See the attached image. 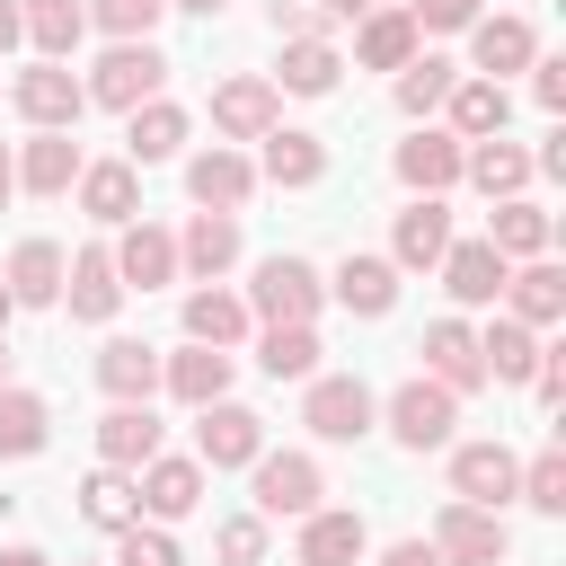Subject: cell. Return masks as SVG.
<instances>
[{
	"label": "cell",
	"mask_w": 566,
	"mask_h": 566,
	"mask_svg": "<svg viewBox=\"0 0 566 566\" xmlns=\"http://www.w3.org/2000/svg\"><path fill=\"white\" fill-rule=\"evenodd\" d=\"M451 424H460V398H451L442 380L416 371L407 389H389V433H398V451H442Z\"/></svg>",
	"instance_id": "obj_6"
},
{
	"label": "cell",
	"mask_w": 566,
	"mask_h": 566,
	"mask_svg": "<svg viewBox=\"0 0 566 566\" xmlns=\"http://www.w3.org/2000/svg\"><path fill=\"white\" fill-rule=\"evenodd\" d=\"M416 44H424V35H416L407 9H363V18H354V62H363V71H407Z\"/></svg>",
	"instance_id": "obj_22"
},
{
	"label": "cell",
	"mask_w": 566,
	"mask_h": 566,
	"mask_svg": "<svg viewBox=\"0 0 566 566\" xmlns=\"http://www.w3.org/2000/svg\"><path fill=\"white\" fill-rule=\"evenodd\" d=\"M478 354H486V380H513V389H522V380L539 371V354H548V345H539V327H522V318L504 310V318L478 336Z\"/></svg>",
	"instance_id": "obj_36"
},
{
	"label": "cell",
	"mask_w": 566,
	"mask_h": 566,
	"mask_svg": "<svg viewBox=\"0 0 566 566\" xmlns=\"http://www.w3.org/2000/svg\"><path fill=\"white\" fill-rule=\"evenodd\" d=\"M159 451V416H150V398H115L106 416H97V460L106 469H142Z\"/></svg>",
	"instance_id": "obj_21"
},
{
	"label": "cell",
	"mask_w": 566,
	"mask_h": 566,
	"mask_svg": "<svg viewBox=\"0 0 566 566\" xmlns=\"http://www.w3.org/2000/svg\"><path fill=\"white\" fill-rule=\"evenodd\" d=\"M168 9H195V18H221L230 0H168Z\"/></svg>",
	"instance_id": "obj_56"
},
{
	"label": "cell",
	"mask_w": 566,
	"mask_h": 566,
	"mask_svg": "<svg viewBox=\"0 0 566 566\" xmlns=\"http://www.w3.org/2000/svg\"><path fill=\"white\" fill-rule=\"evenodd\" d=\"M9 195H18V150L0 142V203H9Z\"/></svg>",
	"instance_id": "obj_53"
},
{
	"label": "cell",
	"mask_w": 566,
	"mask_h": 566,
	"mask_svg": "<svg viewBox=\"0 0 566 566\" xmlns=\"http://www.w3.org/2000/svg\"><path fill=\"white\" fill-rule=\"evenodd\" d=\"M0 389H9V354H0Z\"/></svg>",
	"instance_id": "obj_58"
},
{
	"label": "cell",
	"mask_w": 566,
	"mask_h": 566,
	"mask_svg": "<svg viewBox=\"0 0 566 566\" xmlns=\"http://www.w3.org/2000/svg\"><path fill=\"white\" fill-rule=\"evenodd\" d=\"M248 478H256V513H265V522H301V513L327 504V478H318L310 451H256Z\"/></svg>",
	"instance_id": "obj_3"
},
{
	"label": "cell",
	"mask_w": 566,
	"mask_h": 566,
	"mask_svg": "<svg viewBox=\"0 0 566 566\" xmlns=\"http://www.w3.org/2000/svg\"><path fill=\"white\" fill-rule=\"evenodd\" d=\"M256 451H265V416L256 407H230V398L195 407V460L203 469H248Z\"/></svg>",
	"instance_id": "obj_8"
},
{
	"label": "cell",
	"mask_w": 566,
	"mask_h": 566,
	"mask_svg": "<svg viewBox=\"0 0 566 566\" xmlns=\"http://www.w3.org/2000/svg\"><path fill=\"white\" fill-rule=\"evenodd\" d=\"M442 248H451V212H442V195H416L407 212H398V230H389V265L398 274H433L442 265Z\"/></svg>",
	"instance_id": "obj_17"
},
{
	"label": "cell",
	"mask_w": 566,
	"mask_h": 566,
	"mask_svg": "<svg viewBox=\"0 0 566 566\" xmlns=\"http://www.w3.org/2000/svg\"><path fill=\"white\" fill-rule=\"evenodd\" d=\"M256 371L265 380H310L318 371V327H265L256 336Z\"/></svg>",
	"instance_id": "obj_42"
},
{
	"label": "cell",
	"mask_w": 566,
	"mask_h": 566,
	"mask_svg": "<svg viewBox=\"0 0 566 566\" xmlns=\"http://www.w3.org/2000/svg\"><path fill=\"white\" fill-rule=\"evenodd\" d=\"M248 336V301L239 292H221V283H203V292H186V345H239Z\"/></svg>",
	"instance_id": "obj_35"
},
{
	"label": "cell",
	"mask_w": 566,
	"mask_h": 566,
	"mask_svg": "<svg viewBox=\"0 0 566 566\" xmlns=\"http://www.w3.org/2000/svg\"><path fill=\"white\" fill-rule=\"evenodd\" d=\"M531 97H539L548 115H566V62H531Z\"/></svg>",
	"instance_id": "obj_50"
},
{
	"label": "cell",
	"mask_w": 566,
	"mask_h": 566,
	"mask_svg": "<svg viewBox=\"0 0 566 566\" xmlns=\"http://www.w3.org/2000/svg\"><path fill=\"white\" fill-rule=\"evenodd\" d=\"M265 150H256V177L265 186H318L327 177V142L318 133H292V124H274V133H256Z\"/></svg>",
	"instance_id": "obj_23"
},
{
	"label": "cell",
	"mask_w": 566,
	"mask_h": 566,
	"mask_svg": "<svg viewBox=\"0 0 566 566\" xmlns=\"http://www.w3.org/2000/svg\"><path fill=\"white\" fill-rule=\"evenodd\" d=\"M407 18H416V35H460L478 18V0H407Z\"/></svg>",
	"instance_id": "obj_48"
},
{
	"label": "cell",
	"mask_w": 566,
	"mask_h": 566,
	"mask_svg": "<svg viewBox=\"0 0 566 566\" xmlns=\"http://www.w3.org/2000/svg\"><path fill=\"white\" fill-rule=\"evenodd\" d=\"M53 433V407L35 389H0V460H35Z\"/></svg>",
	"instance_id": "obj_40"
},
{
	"label": "cell",
	"mask_w": 566,
	"mask_h": 566,
	"mask_svg": "<svg viewBox=\"0 0 566 566\" xmlns=\"http://www.w3.org/2000/svg\"><path fill=\"white\" fill-rule=\"evenodd\" d=\"M416 354H424V380H442L451 398L486 389V354H478V327H469V318H433Z\"/></svg>",
	"instance_id": "obj_9"
},
{
	"label": "cell",
	"mask_w": 566,
	"mask_h": 566,
	"mask_svg": "<svg viewBox=\"0 0 566 566\" xmlns=\"http://www.w3.org/2000/svg\"><path fill=\"white\" fill-rule=\"evenodd\" d=\"M363 548H371L363 513H354V504H318V513H301V548H292V566H363Z\"/></svg>",
	"instance_id": "obj_12"
},
{
	"label": "cell",
	"mask_w": 566,
	"mask_h": 566,
	"mask_svg": "<svg viewBox=\"0 0 566 566\" xmlns=\"http://www.w3.org/2000/svg\"><path fill=\"white\" fill-rule=\"evenodd\" d=\"M80 212L88 221H133L142 212V168L133 159H88L80 168Z\"/></svg>",
	"instance_id": "obj_27"
},
{
	"label": "cell",
	"mask_w": 566,
	"mask_h": 566,
	"mask_svg": "<svg viewBox=\"0 0 566 566\" xmlns=\"http://www.w3.org/2000/svg\"><path fill=\"white\" fill-rule=\"evenodd\" d=\"M460 177H469V186H478L486 203H504V195H522V186H531L539 168H531V150H522V142L486 133V142H469V150H460Z\"/></svg>",
	"instance_id": "obj_20"
},
{
	"label": "cell",
	"mask_w": 566,
	"mask_h": 566,
	"mask_svg": "<svg viewBox=\"0 0 566 566\" xmlns=\"http://www.w3.org/2000/svg\"><path fill=\"white\" fill-rule=\"evenodd\" d=\"M265 18H274L283 44H292V35H327V9H318V0H265Z\"/></svg>",
	"instance_id": "obj_49"
},
{
	"label": "cell",
	"mask_w": 566,
	"mask_h": 566,
	"mask_svg": "<svg viewBox=\"0 0 566 566\" xmlns=\"http://www.w3.org/2000/svg\"><path fill=\"white\" fill-rule=\"evenodd\" d=\"M451 80H460V62H442V53H416V62L398 71V115H433V106L451 97Z\"/></svg>",
	"instance_id": "obj_43"
},
{
	"label": "cell",
	"mask_w": 566,
	"mask_h": 566,
	"mask_svg": "<svg viewBox=\"0 0 566 566\" xmlns=\"http://www.w3.org/2000/svg\"><path fill=\"white\" fill-rule=\"evenodd\" d=\"M177 265L203 274V283H221V274L239 265V212H195L186 239H177Z\"/></svg>",
	"instance_id": "obj_28"
},
{
	"label": "cell",
	"mask_w": 566,
	"mask_h": 566,
	"mask_svg": "<svg viewBox=\"0 0 566 566\" xmlns=\"http://www.w3.org/2000/svg\"><path fill=\"white\" fill-rule=\"evenodd\" d=\"M9 310H18V301H9V283H0V327H9Z\"/></svg>",
	"instance_id": "obj_57"
},
{
	"label": "cell",
	"mask_w": 566,
	"mask_h": 566,
	"mask_svg": "<svg viewBox=\"0 0 566 566\" xmlns=\"http://www.w3.org/2000/svg\"><path fill=\"white\" fill-rule=\"evenodd\" d=\"M62 301H71L80 327H106V318L124 310V274H115V256H106V248H80V256L62 265Z\"/></svg>",
	"instance_id": "obj_15"
},
{
	"label": "cell",
	"mask_w": 566,
	"mask_h": 566,
	"mask_svg": "<svg viewBox=\"0 0 566 566\" xmlns=\"http://www.w3.org/2000/svg\"><path fill=\"white\" fill-rule=\"evenodd\" d=\"M380 566H442V548L433 539H398V548H380Z\"/></svg>",
	"instance_id": "obj_51"
},
{
	"label": "cell",
	"mask_w": 566,
	"mask_h": 566,
	"mask_svg": "<svg viewBox=\"0 0 566 566\" xmlns=\"http://www.w3.org/2000/svg\"><path fill=\"white\" fill-rule=\"evenodd\" d=\"M115 256V274H124V292H159V283H177V239L159 230V221H124V239L106 248Z\"/></svg>",
	"instance_id": "obj_14"
},
{
	"label": "cell",
	"mask_w": 566,
	"mask_h": 566,
	"mask_svg": "<svg viewBox=\"0 0 566 566\" xmlns=\"http://www.w3.org/2000/svg\"><path fill=\"white\" fill-rule=\"evenodd\" d=\"M159 389L186 398V407H212V398H230V354L221 345H186V354L159 363Z\"/></svg>",
	"instance_id": "obj_30"
},
{
	"label": "cell",
	"mask_w": 566,
	"mask_h": 566,
	"mask_svg": "<svg viewBox=\"0 0 566 566\" xmlns=\"http://www.w3.org/2000/svg\"><path fill=\"white\" fill-rule=\"evenodd\" d=\"M159 18H168V0H88V27H106L115 44L124 35H150Z\"/></svg>",
	"instance_id": "obj_46"
},
{
	"label": "cell",
	"mask_w": 566,
	"mask_h": 566,
	"mask_svg": "<svg viewBox=\"0 0 566 566\" xmlns=\"http://www.w3.org/2000/svg\"><path fill=\"white\" fill-rule=\"evenodd\" d=\"M504 310H513L522 327H557V318H566V274H557L548 256H522V265L504 274Z\"/></svg>",
	"instance_id": "obj_26"
},
{
	"label": "cell",
	"mask_w": 566,
	"mask_h": 566,
	"mask_svg": "<svg viewBox=\"0 0 566 566\" xmlns=\"http://www.w3.org/2000/svg\"><path fill=\"white\" fill-rule=\"evenodd\" d=\"M186 195H195L203 212H239V203L256 195V159H248V150H230V142H212V150H195V159H186Z\"/></svg>",
	"instance_id": "obj_11"
},
{
	"label": "cell",
	"mask_w": 566,
	"mask_h": 566,
	"mask_svg": "<svg viewBox=\"0 0 566 566\" xmlns=\"http://www.w3.org/2000/svg\"><path fill=\"white\" fill-rule=\"evenodd\" d=\"M469 62H478V80L531 71V62H539V35H531V18H469Z\"/></svg>",
	"instance_id": "obj_19"
},
{
	"label": "cell",
	"mask_w": 566,
	"mask_h": 566,
	"mask_svg": "<svg viewBox=\"0 0 566 566\" xmlns=\"http://www.w3.org/2000/svg\"><path fill=\"white\" fill-rule=\"evenodd\" d=\"M62 265H71V256H62L53 239H18L0 283H9V301H18V310H53V301H62Z\"/></svg>",
	"instance_id": "obj_25"
},
{
	"label": "cell",
	"mask_w": 566,
	"mask_h": 566,
	"mask_svg": "<svg viewBox=\"0 0 566 566\" xmlns=\"http://www.w3.org/2000/svg\"><path fill=\"white\" fill-rule=\"evenodd\" d=\"M336 71H345V53H336L327 35H292V44H283V88H292V97H327Z\"/></svg>",
	"instance_id": "obj_41"
},
{
	"label": "cell",
	"mask_w": 566,
	"mask_h": 566,
	"mask_svg": "<svg viewBox=\"0 0 566 566\" xmlns=\"http://www.w3.org/2000/svg\"><path fill=\"white\" fill-rule=\"evenodd\" d=\"M486 248H495L504 265H522V256H548V212H539L531 195H504V203H495V221H486Z\"/></svg>",
	"instance_id": "obj_34"
},
{
	"label": "cell",
	"mask_w": 566,
	"mask_h": 566,
	"mask_svg": "<svg viewBox=\"0 0 566 566\" xmlns=\"http://www.w3.org/2000/svg\"><path fill=\"white\" fill-rule=\"evenodd\" d=\"M97 389H106V398H150V389H159V345L115 336V345L97 354Z\"/></svg>",
	"instance_id": "obj_38"
},
{
	"label": "cell",
	"mask_w": 566,
	"mask_h": 566,
	"mask_svg": "<svg viewBox=\"0 0 566 566\" xmlns=\"http://www.w3.org/2000/svg\"><path fill=\"white\" fill-rule=\"evenodd\" d=\"M451 133L460 142H486V133H504V115H513V97H504V80H451Z\"/></svg>",
	"instance_id": "obj_37"
},
{
	"label": "cell",
	"mask_w": 566,
	"mask_h": 566,
	"mask_svg": "<svg viewBox=\"0 0 566 566\" xmlns=\"http://www.w3.org/2000/svg\"><path fill=\"white\" fill-rule=\"evenodd\" d=\"M159 80H168V53H159L150 35H124V44H106V62H97L80 88H88V106H115V115H133L142 97H159Z\"/></svg>",
	"instance_id": "obj_1"
},
{
	"label": "cell",
	"mask_w": 566,
	"mask_h": 566,
	"mask_svg": "<svg viewBox=\"0 0 566 566\" xmlns=\"http://www.w3.org/2000/svg\"><path fill=\"white\" fill-rule=\"evenodd\" d=\"M327 18H363V9H380V0H318Z\"/></svg>",
	"instance_id": "obj_55"
},
{
	"label": "cell",
	"mask_w": 566,
	"mask_h": 566,
	"mask_svg": "<svg viewBox=\"0 0 566 566\" xmlns=\"http://www.w3.org/2000/svg\"><path fill=\"white\" fill-rule=\"evenodd\" d=\"M133 486H142V513H150V522H186V513L203 504V460H168V451H150V460L133 469Z\"/></svg>",
	"instance_id": "obj_16"
},
{
	"label": "cell",
	"mask_w": 566,
	"mask_h": 566,
	"mask_svg": "<svg viewBox=\"0 0 566 566\" xmlns=\"http://www.w3.org/2000/svg\"><path fill=\"white\" fill-rule=\"evenodd\" d=\"M433 548H442V566H504V557H513V531H504V513L451 495L442 522H433Z\"/></svg>",
	"instance_id": "obj_7"
},
{
	"label": "cell",
	"mask_w": 566,
	"mask_h": 566,
	"mask_svg": "<svg viewBox=\"0 0 566 566\" xmlns=\"http://www.w3.org/2000/svg\"><path fill=\"white\" fill-rule=\"evenodd\" d=\"M504 274H513V265H504L486 239H451V248H442V292H451L460 310H486V301H504Z\"/></svg>",
	"instance_id": "obj_18"
},
{
	"label": "cell",
	"mask_w": 566,
	"mask_h": 566,
	"mask_svg": "<svg viewBox=\"0 0 566 566\" xmlns=\"http://www.w3.org/2000/svg\"><path fill=\"white\" fill-rule=\"evenodd\" d=\"M80 168H88V159H80L71 133H35V142L18 150V186H27V195H71Z\"/></svg>",
	"instance_id": "obj_33"
},
{
	"label": "cell",
	"mask_w": 566,
	"mask_h": 566,
	"mask_svg": "<svg viewBox=\"0 0 566 566\" xmlns=\"http://www.w3.org/2000/svg\"><path fill=\"white\" fill-rule=\"evenodd\" d=\"M212 124H221L230 142H256V133H274V124H283V88H274V80H256V71H239V80H221V88H212Z\"/></svg>",
	"instance_id": "obj_13"
},
{
	"label": "cell",
	"mask_w": 566,
	"mask_h": 566,
	"mask_svg": "<svg viewBox=\"0 0 566 566\" xmlns=\"http://www.w3.org/2000/svg\"><path fill=\"white\" fill-rule=\"evenodd\" d=\"M18 27L44 62H71L80 35H88V0H18Z\"/></svg>",
	"instance_id": "obj_31"
},
{
	"label": "cell",
	"mask_w": 566,
	"mask_h": 566,
	"mask_svg": "<svg viewBox=\"0 0 566 566\" xmlns=\"http://www.w3.org/2000/svg\"><path fill=\"white\" fill-rule=\"evenodd\" d=\"M124 150H133V168H150V159H177V150H186V106H168V97H142V106L124 115Z\"/></svg>",
	"instance_id": "obj_32"
},
{
	"label": "cell",
	"mask_w": 566,
	"mask_h": 566,
	"mask_svg": "<svg viewBox=\"0 0 566 566\" xmlns=\"http://www.w3.org/2000/svg\"><path fill=\"white\" fill-rule=\"evenodd\" d=\"M0 566H53L44 548H0Z\"/></svg>",
	"instance_id": "obj_54"
},
{
	"label": "cell",
	"mask_w": 566,
	"mask_h": 566,
	"mask_svg": "<svg viewBox=\"0 0 566 566\" xmlns=\"http://www.w3.org/2000/svg\"><path fill=\"white\" fill-rule=\"evenodd\" d=\"M318 301H327V283H318L310 256H265L256 283H248V318H265V327H310Z\"/></svg>",
	"instance_id": "obj_2"
},
{
	"label": "cell",
	"mask_w": 566,
	"mask_h": 566,
	"mask_svg": "<svg viewBox=\"0 0 566 566\" xmlns=\"http://www.w3.org/2000/svg\"><path fill=\"white\" fill-rule=\"evenodd\" d=\"M115 566H186V557H177L168 522H124L115 531Z\"/></svg>",
	"instance_id": "obj_45"
},
{
	"label": "cell",
	"mask_w": 566,
	"mask_h": 566,
	"mask_svg": "<svg viewBox=\"0 0 566 566\" xmlns=\"http://www.w3.org/2000/svg\"><path fill=\"white\" fill-rule=\"evenodd\" d=\"M212 548H221V566H265V513L221 522V531H212Z\"/></svg>",
	"instance_id": "obj_47"
},
{
	"label": "cell",
	"mask_w": 566,
	"mask_h": 566,
	"mask_svg": "<svg viewBox=\"0 0 566 566\" xmlns=\"http://www.w3.org/2000/svg\"><path fill=\"white\" fill-rule=\"evenodd\" d=\"M327 292H336V301H345L354 318H389V310H398V265H389V256H363V248H354V256L336 265V283H327Z\"/></svg>",
	"instance_id": "obj_29"
},
{
	"label": "cell",
	"mask_w": 566,
	"mask_h": 566,
	"mask_svg": "<svg viewBox=\"0 0 566 566\" xmlns=\"http://www.w3.org/2000/svg\"><path fill=\"white\" fill-rule=\"evenodd\" d=\"M460 150H469L460 133H433V124H424L416 142H398V159H389V168H398V186L442 195V186H460Z\"/></svg>",
	"instance_id": "obj_24"
},
{
	"label": "cell",
	"mask_w": 566,
	"mask_h": 566,
	"mask_svg": "<svg viewBox=\"0 0 566 566\" xmlns=\"http://www.w3.org/2000/svg\"><path fill=\"white\" fill-rule=\"evenodd\" d=\"M9 97H18V115H27L35 133H71V124L88 115V88L71 80V62H27V71L9 80Z\"/></svg>",
	"instance_id": "obj_5"
},
{
	"label": "cell",
	"mask_w": 566,
	"mask_h": 566,
	"mask_svg": "<svg viewBox=\"0 0 566 566\" xmlns=\"http://www.w3.org/2000/svg\"><path fill=\"white\" fill-rule=\"evenodd\" d=\"M371 389L354 380V371H310V398H301V424L318 433V442H363L371 433Z\"/></svg>",
	"instance_id": "obj_4"
},
{
	"label": "cell",
	"mask_w": 566,
	"mask_h": 566,
	"mask_svg": "<svg viewBox=\"0 0 566 566\" xmlns=\"http://www.w3.org/2000/svg\"><path fill=\"white\" fill-rule=\"evenodd\" d=\"M80 513L97 522V531H124V522H142V486H133V469H88V486H80Z\"/></svg>",
	"instance_id": "obj_39"
},
{
	"label": "cell",
	"mask_w": 566,
	"mask_h": 566,
	"mask_svg": "<svg viewBox=\"0 0 566 566\" xmlns=\"http://www.w3.org/2000/svg\"><path fill=\"white\" fill-rule=\"evenodd\" d=\"M513 486H522V460H513L504 442H460V451H451V495H460V504L504 513V504H513Z\"/></svg>",
	"instance_id": "obj_10"
},
{
	"label": "cell",
	"mask_w": 566,
	"mask_h": 566,
	"mask_svg": "<svg viewBox=\"0 0 566 566\" xmlns=\"http://www.w3.org/2000/svg\"><path fill=\"white\" fill-rule=\"evenodd\" d=\"M513 495H522L531 513H566V451L548 442L539 460H522V486H513Z\"/></svg>",
	"instance_id": "obj_44"
},
{
	"label": "cell",
	"mask_w": 566,
	"mask_h": 566,
	"mask_svg": "<svg viewBox=\"0 0 566 566\" xmlns=\"http://www.w3.org/2000/svg\"><path fill=\"white\" fill-rule=\"evenodd\" d=\"M18 35H27V27H18V0H0V53H9Z\"/></svg>",
	"instance_id": "obj_52"
}]
</instances>
